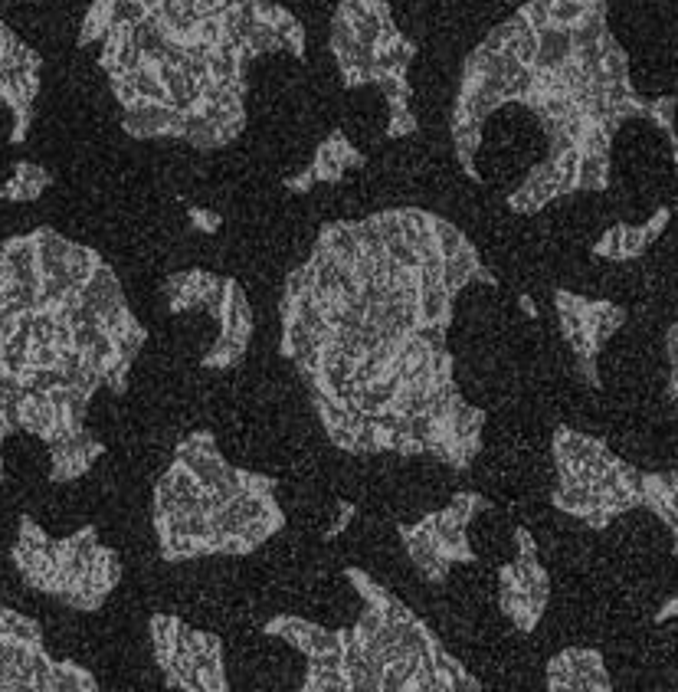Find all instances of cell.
<instances>
[{"label":"cell","instance_id":"cell-19","mask_svg":"<svg viewBox=\"0 0 678 692\" xmlns=\"http://www.w3.org/2000/svg\"><path fill=\"white\" fill-rule=\"evenodd\" d=\"M665 361H669L665 397H669V401H678V325H669V332H665Z\"/></svg>","mask_w":678,"mask_h":692},{"label":"cell","instance_id":"cell-24","mask_svg":"<svg viewBox=\"0 0 678 692\" xmlns=\"http://www.w3.org/2000/svg\"><path fill=\"white\" fill-rule=\"evenodd\" d=\"M30 4H46V0H30Z\"/></svg>","mask_w":678,"mask_h":692},{"label":"cell","instance_id":"cell-18","mask_svg":"<svg viewBox=\"0 0 678 692\" xmlns=\"http://www.w3.org/2000/svg\"><path fill=\"white\" fill-rule=\"evenodd\" d=\"M384 135L390 138V142H407V138H416V135H420V119H416V112L407 109V112L387 115Z\"/></svg>","mask_w":678,"mask_h":692},{"label":"cell","instance_id":"cell-14","mask_svg":"<svg viewBox=\"0 0 678 692\" xmlns=\"http://www.w3.org/2000/svg\"><path fill=\"white\" fill-rule=\"evenodd\" d=\"M669 220H672V210L669 207H659L646 224H613L616 233V250H613V263H629V260H642L646 250L656 243L665 230H669Z\"/></svg>","mask_w":678,"mask_h":692},{"label":"cell","instance_id":"cell-20","mask_svg":"<svg viewBox=\"0 0 678 692\" xmlns=\"http://www.w3.org/2000/svg\"><path fill=\"white\" fill-rule=\"evenodd\" d=\"M335 509H338V515H335V522L328 525L325 532H321V542H335V538H341L344 532L351 529V522H354V515H358V506H354L351 499H335Z\"/></svg>","mask_w":678,"mask_h":692},{"label":"cell","instance_id":"cell-5","mask_svg":"<svg viewBox=\"0 0 678 692\" xmlns=\"http://www.w3.org/2000/svg\"><path fill=\"white\" fill-rule=\"evenodd\" d=\"M554 456V509L584 522L590 532L610 529L623 515L646 509L669 529L672 551L678 555V473L662 469L649 473L623 456H616L603 440L587 437L574 427H554L551 433Z\"/></svg>","mask_w":678,"mask_h":692},{"label":"cell","instance_id":"cell-22","mask_svg":"<svg viewBox=\"0 0 678 692\" xmlns=\"http://www.w3.org/2000/svg\"><path fill=\"white\" fill-rule=\"evenodd\" d=\"M669 620H678V594L669 597V601L656 611V624H669Z\"/></svg>","mask_w":678,"mask_h":692},{"label":"cell","instance_id":"cell-13","mask_svg":"<svg viewBox=\"0 0 678 692\" xmlns=\"http://www.w3.org/2000/svg\"><path fill=\"white\" fill-rule=\"evenodd\" d=\"M547 689L564 692H610L613 679L600 650L570 647L547 660Z\"/></svg>","mask_w":678,"mask_h":692},{"label":"cell","instance_id":"cell-15","mask_svg":"<svg viewBox=\"0 0 678 692\" xmlns=\"http://www.w3.org/2000/svg\"><path fill=\"white\" fill-rule=\"evenodd\" d=\"M53 187V174L37 161H17L7 181H0V201L4 204H37Z\"/></svg>","mask_w":678,"mask_h":692},{"label":"cell","instance_id":"cell-23","mask_svg":"<svg viewBox=\"0 0 678 692\" xmlns=\"http://www.w3.org/2000/svg\"><path fill=\"white\" fill-rule=\"evenodd\" d=\"M518 306H521V312H525L528 315V319H534V322H538V302H534L531 299V292H521V296H518Z\"/></svg>","mask_w":678,"mask_h":692},{"label":"cell","instance_id":"cell-10","mask_svg":"<svg viewBox=\"0 0 678 692\" xmlns=\"http://www.w3.org/2000/svg\"><path fill=\"white\" fill-rule=\"evenodd\" d=\"M554 309L564 345L574 355L577 378L590 391H600V355L610 345V338L626 325L629 312L610 299H587L574 289H554Z\"/></svg>","mask_w":678,"mask_h":692},{"label":"cell","instance_id":"cell-3","mask_svg":"<svg viewBox=\"0 0 678 692\" xmlns=\"http://www.w3.org/2000/svg\"><path fill=\"white\" fill-rule=\"evenodd\" d=\"M351 591L361 597V617L348 627H325L315 620L276 614L263 627L285 640L305 660L335 656L341 692H475V679L439 633L407 601L390 594L374 574L344 571Z\"/></svg>","mask_w":678,"mask_h":692},{"label":"cell","instance_id":"cell-21","mask_svg":"<svg viewBox=\"0 0 678 692\" xmlns=\"http://www.w3.org/2000/svg\"><path fill=\"white\" fill-rule=\"evenodd\" d=\"M282 187H285V191H289V194H312L315 191V187H318V181H315V174H312V168H308V164H305V168L302 171H295V174H289V178H285L282 181Z\"/></svg>","mask_w":678,"mask_h":692},{"label":"cell","instance_id":"cell-8","mask_svg":"<svg viewBox=\"0 0 678 692\" xmlns=\"http://www.w3.org/2000/svg\"><path fill=\"white\" fill-rule=\"evenodd\" d=\"M95 676L73 660L46 650L43 627L33 617L0 604V692H92Z\"/></svg>","mask_w":678,"mask_h":692},{"label":"cell","instance_id":"cell-11","mask_svg":"<svg viewBox=\"0 0 678 692\" xmlns=\"http://www.w3.org/2000/svg\"><path fill=\"white\" fill-rule=\"evenodd\" d=\"M518 555L498 568V607L518 633H534L551 604V574L538 558V538L528 525L511 532Z\"/></svg>","mask_w":678,"mask_h":692},{"label":"cell","instance_id":"cell-17","mask_svg":"<svg viewBox=\"0 0 678 692\" xmlns=\"http://www.w3.org/2000/svg\"><path fill=\"white\" fill-rule=\"evenodd\" d=\"M187 220L190 227H194V233H200V237H217L220 227H223V214L213 207H200V204H190L187 207Z\"/></svg>","mask_w":678,"mask_h":692},{"label":"cell","instance_id":"cell-12","mask_svg":"<svg viewBox=\"0 0 678 692\" xmlns=\"http://www.w3.org/2000/svg\"><path fill=\"white\" fill-rule=\"evenodd\" d=\"M43 53L17 37V30L0 17V109L10 112V145H23L37 122Z\"/></svg>","mask_w":678,"mask_h":692},{"label":"cell","instance_id":"cell-6","mask_svg":"<svg viewBox=\"0 0 678 692\" xmlns=\"http://www.w3.org/2000/svg\"><path fill=\"white\" fill-rule=\"evenodd\" d=\"M10 561L30 591L79 614L102 611L122 581V561L115 548L99 542L95 525H82L66 538H53L37 519L20 515Z\"/></svg>","mask_w":678,"mask_h":692},{"label":"cell","instance_id":"cell-4","mask_svg":"<svg viewBox=\"0 0 678 692\" xmlns=\"http://www.w3.org/2000/svg\"><path fill=\"white\" fill-rule=\"evenodd\" d=\"M279 479L233 466L210 430L174 443L151 492V522L168 565L197 558H246L285 529Z\"/></svg>","mask_w":678,"mask_h":692},{"label":"cell","instance_id":"cell-9","mask_svg":"<svg viewBox=\"0 0 678 692\" xmlns=\"http://www.w3.org/2000/svg\"><path fill=\"white\" fill-rule=\"evenodd\" d=\"M492 502L479 492H456L449 506L426 512L416 522H397V538L403 542L410 565L423 581L446 584L456 565H475L479 555L469 542V525L479 512H489Z\"/></svg>","mask_w":678,"mask_h":692},{"label":"cell","instance_id":"cell-2","mask_svg":"<svg viewBox=\"0 0 678 692\" xmlns=\"http://www.w3.org/2000/svg\"><path fill=\"white\" fill-rule=\"evenodd\" d=\"M148 328L109 260L53 227L0 240V483L4 450L27 433L50 453V483H76L105 456L95 394L128 391Z\"/></svg>","mask_w":678,"mask_h":692},{"label":"cell","instance_id":"cell-1","mask_svg":"<svg viewBox=\"0 0 678 692\" xmlns=\"http://www.w3.org/2000/svg\"><path fill=\"white\" fill-rule=\"evenodd\" d=\"M498 289L482 253L426 207L331 220L289 269L279 355L295 365L328 443L351 456H430L466 473L485 410L466 401L449 348L469 286Z\"/></svg>","mask_w":678,"mask_h":692},{"label":"cell","instance_id":"cell-16","mask_svg":"<svg viewBox=\"0 0 678 692\" xmlns=\"http://www.w3.org/2000/svg\"><path fill=\"white\" fill-rule=\"evenodd\" d=\"M308 168H312V174H315V181H318V184H331V187L341 184V181H344V174H348V171H344L341 164L335 161V158L328 155L325 145H321V142L315 145L312 161H308Z\"/></svg>","mask_w":678,"mask_h":692},{"label":"cell","instance_id":"cell-7","mask_svg":"<svg viewBox=\"0 0 678 692\" xmlns=\"http://www.w3.org/2000/svg\"><path fill=\"white\" fill-rule=\"evenodd\" d=\"M161 292L171 315L204 312L217 322V338L200 358V368L230 371L246 358L253 342V306L233 276L210 273V269H177L164 279Z\"/></svg>","mask_w":678,"mask_h":692}]
</instances>
